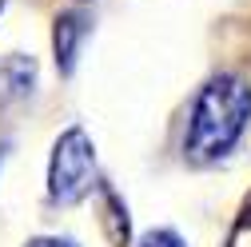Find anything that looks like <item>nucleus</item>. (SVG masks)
Wrapping results in <instances>:
<instances>
[{"label":"nucleus","instance_id":"f03ea898","mask_svg":"<svg viewBox=\"0 0 251 247\" xmlns=\"http://www.w3.org/2000/svg\"><path fill=\"white\" fill-rule=\"evenodd\" d=\"M100 188L96 175V144L92 136L72 124L56 136L52 156H48V203L56 207H76Z\"/></svg>","mask_w":251,"mask_h":247},{"label":"nucleus","instance_id":"f257e3e1","mask_svg":"<svg viewBox=\"0 0 251 247\" xmlns=\"http://www.w3.org/2000/svg\"><path fill=\"white\" fill-rule=\"evenodd\" d=\"M251 124V84L235 72L211 76L187 116V136H183V160L196 168H211L227 160L235 144L243 140Z\"/></svg>","mask_w":251,"mask_h":247},{"label":"nucleus","instance_id":"423d86ee","mask_svg":"<svg viewBox=\"0 0 251 247\" xmlns=\"http://www.w3.org/2000/svg\"><path fill=\"white\" fill-rule=\"evenodd\" d=\"M224 247H251V196H247V203L239 207V215H235V223H231Z\"/></svg>","mask_w":251,"mask_h":247},{"label":"nucleus","instance_id":"39448f33","mask_svg":"<svg viewBox=\"0 0 251 247\" xmlns=\"http://www.w3.org/2000/svg\"><path fill=\"white\" fill-rule=\"evenodd\" d=\"M100 227H104V239L112 247H132V215H128V203H124V196L112 188L108 179H100Z\"/></svg>","mask_w":251,"mask_h":247},{"label":"nucleus","instance_id":"7ed1b4c3","mask_svg":"<svg viewBox=\"0 0 251 247\" xmlns=\"http://www.w3.org/2000/svg\"><path fill=\"white\" fill-rule=\"evenodd\" d=\"M92 36V20L84 12H60L52 24V52H56V68L60 76H72L76 72V60H80V44Z\"/></svg>","mask_w":251,"mask_h":247},{"label":"nucleus","instance_id":"1a4fd4ad","mask_svg":"<svg viewBox=\"0 0 251 247\" xmlns=\"http://www.w3.org/2000/svg\"><path fill=\"white\" fill-rule=\"evenodd\" d=\"M4 156H8V144H0V168H4Z\"/></svg>","mask_w":251,"mask_h":247},{"label":"nucleus","instance_id":"0eeeda50","mask_svg":"<svg viewBox=\"0 0 251 247\" xmlns=\"http://www.w3.org/2000/svg\"><path fill=\"white\" fill-rule=\"evenodd\" d=\"M136 247H187V239H183L176 227H151V231L140 235Z\"/></svg>","mask_w":251,"mask_h":247},{"label":"nucleus","instance_id":"9d476101","mask_svg":"<svg viewBox=\"0 0 251 247\" xmlns=\"http://www.w3.org/2000/svg\"><path fill=\"white\" fill-rule=\"evenodd\" d=\"M0 12H4V0H0Z\"/></svg>","mask_w":251,"mask_h":247},{"label":"nucleus","instance_id":"20e7f679","mask_svg":"<svg viewBox=\"0 0 251 247\" xmlns=\"http://www.w3.org/2000/svg\"><path fill=\"white\" fill-rule=\"evenodd\" d=\"M36 60L32 56H24V52H12L0 60V108H12L20 100L32 96V88H36Z\"/></svg>","mask_w":251,"mask_h":247},{"label":"nucleus","instance_id":"6e6552de","mask_svg":"<svg viewBox=\"0 0 251 247\" xmlns=\"http://www.w3.org/2000/svg\"><path fill=\"white\" fill-rule=\"evenodd\" d=\"M24 247H80L72 235H32Z\"/></svg>","mask_w":251,"mask_h":247}]
</instances>
